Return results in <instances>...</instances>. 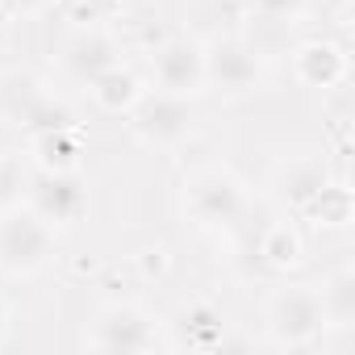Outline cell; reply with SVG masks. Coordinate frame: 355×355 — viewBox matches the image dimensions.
<instances>
[{
  "instance_id": "cell-15",
  "label": "cell",
  "mask_w": 355,
  "mask_h": 355,
  "mask_svg": "<svg viewBox=\"0 0 355 355\" xmlns=\"http://www.w3.org/2000/svg\"><path fill=\"white\" fill-rule=\"evenodd\" d=\"M318 301H322L326 330L351 334V326H355V272H351V268H334V272L322 280Z\"/></svg>"
},
{
  "instance_id": "cell-18",
  "label": "cell",
  "mask_w": 355,
  "mask_h": 355,
  "mask_svg": "<svg viewBox=\"0 0 355 355\" xmlns=\"http://www.w3.org/2000/svg\"><path fill=\"white\" fill-rule=\"evenodd\" d=\"M259 255H263V263H272V268H288V263L301 259V239H297L288 226H272V230L259 239Z\"/></svg>"
},
{
  "instance_id": "cell-7",
  "label": "cell",
  "mask_w": 355,
  "mask_h": 355,
  "mask_svg": "<svg viewBox=\"0 0 355 355\" xmlns=\"http://www.w3.org/2000/svg\"><path fill=\"white\" fill-rule=\"evenodd\" d=\"M26 205L51 222L55 230L63 226H76L84 214H88V184H84V175L71 167V171H55V167H38L34 171V180H30V197Z\"/></svg>"
},
{
  "instance_id": "cell-6",
  "label": "cell",
  "mask_w": 355,
  "mask_h": 355,
  "mask_svg": "<svg viewBox=\"0 0 355 355\" xmlns=\"http://www.w3.org/2000/svg\"><path fill=\"white\" fill-rule=\"evenodd\" d=\"M125 125H130V134L142 142V146H159V150H167V146H180L189 134H193V105L184 101V96H171V92H142L138 96V105L125 113Z\"/></svg>"
},
{
  "instance_id": "cell-11",
  "label": "cell",
  "mask_w": 355,
  "mask_h": 355,
  "mask_svg": "<svg viewBox=\"0 0 355 355\" xmlns=\"http://www.w3.org/2000/svg\"><path fill=\"white\" fill-rule=\"evenodd\" d=\"M226 343V313L209 301H193L167 322V347H189V351H214Z\"/></svg>"
},
{
  "instance_id": "cell-10",
  "label": "cell",
  "mask_w": 355,
  "mask_h": 355,
  "mask_svg": "<svg viewBox=\"0 0 355 355\" xmlns=\"http://www.w3.org/2000/svg\"><path fill=\"white\" fill-rule=\"evenodd\" d=\"M330 184H334V175H330L326 159H318V155H297V159H288L276 171V189H280L284 205L297 209V214H305V218H309V209L322 201V193Z\"/></svg>"
},
{
  "instance_id": "cell-9",
  "label": "cell",
  "mask_w": 355,
  "mask_h": 355,
  "mask_svg": "<svg viewBox=\"0 0 355 355\" xmlns=\"http://www.w3.org/2000/svg\"><path fill=\"white\" fill-rule=\"evenodd\" d=\"M150 88L171 92V96H201L205 92V55L201 42L193 38H167L155 55H150Z\"/></svg>"
},
{
  "instance_id": "cell-16",
  "label": "cell",
  "mask_w": 355,
  "mask_h": 355,
  "mask_svg": "<svg viewBox=\"0 0 355 355\" xmlns=\"http://www.w3.org/2000/svg\"><path fill=\"white\" fill-rule=\"evenodd\" d=\"M34 150H38V167L71 171V167L80 163V138H76V125H63V130L34 134Z\"/></svg>"
},
{
  "instance_id": "cell-1",
  "label": "cell",
  "mask_w": 355,
  "mask_h": 355,
  "mask_svg": "<svg viewBox=\"0 0 355 355\" xmlns=\"http://www.w3.org/2000/svg\"><path fill=\"white\" fill-rule=\"evenodd\" d=\"M59 230L42 222L26 201L0 209V272L13 280H30L55 263Z\"/></svg>"
},
{
  "instance_id": "cell-19",
  "label": "cell",
  "mask_w": 355,
  "mask_h": 355,
  "mask_svg": "<svg viewBox=\"0 0 355 355\" xmlns=\"http://www.w3.org/2000/svg\"><path fill=\"white\" fill-rule=\"evenodd\" d=\"M46 5L51 0H0V13H5L9 21H26V17H38Z\"/></svg>"
},
{
  "instance_id": "cell-2",
  "label": "cell",
  "mask_w": 355,
  "mask_h": 355,
  "mask_svg": "<svg viewBox=\"0 0 355 355\" xmlns=\"http://www.w3.org/2000/svg\"><path fill=\"white\" fill-rule=\"evenodd\" d=\"M263 334L280 351H309L326 338V318L313 284H280L263 301Z\"/></svg>"
},
{
  "instance_id": "cell-20",
  "label": "cell",
  "mask_w": 355,
  "mask_h": 355,
  "mask_svg": "<svg viewBox=\"0 0 355 355\" xmlns=\"http://www.w3.org/2000/svg\"><path fill=\"white\" fill-rule=\"evenodd\" d=\"M63 5H67V9H76V13H84V17H92V13L105 5V0H63Z\"/></svg>"
},
{
  "instance_id": "cell-5",
  "label": "cell",
  "mask_w": 355,
  "mask_h": 355,
  "mask_svg": "<svg viewBox=\"0 0 355 355\" xmlns=\"http://www.w3.org/2000/svg\"><path fill=\"white\" fill-rule=\"evenodd\" d=\"M201 55H205V92H218L226 101L255 96L268 80L263 55L243 38H214L209 46H201Z\"/></svg>"
},
{
  "instance_id": "cell-13",
  "label": "cell",
  "mask_w": 355,
  "mask_h": 355,
  "mask_svg": "<svg viewBox=\"0 0 355 355\" xmlns=\"http://www.w3.org/2000/svg\"><path fill=\"white\" fill-rule=\"evenodd\" d=\"M293 76L305 88H338L347 80V51L330 38H309L293 55Z\"/></svg>"
},
{
  "instance_id": "cell-12",
  "label": "cell",
  "mask_w": 355,
  "mask_h": 355,
  "mask_svg": "<svg viewBox=\"0 0 355 355\" xmlns=\"http://www.w3.org/2000/svg\"><path fill=\"white\" fill-rule=\"evenodd\" d=\"M63 63H67V71H71L80 84H92L101 71H109V67L121 63V46H117V38H113L109 30L88 26V30H80V34L63 46Z\"/></svg>"
},
{
  "instance_id": "cell-21",
  "label": "cell",
  "mask_w": 355,
  "mask_h": 355,
  "mask_svg": "<svg viewBox=\"0 0 355 355\" xmlns=\"http://www.w3.org/2000/svg\"><path fill=\"white\" fill-rule=\"evenodd\" d=\"M9 326H13V318H9V305L0 301V347H5V338H9Z\"/></svg>"
},
{
  "instance_id": "cell-14",
  "label": "cell",
  "mask_w": 355,
  "mask_h": 355,
  "mask_svg": "<svg viewBox=\"0 0 355 355\" xmlns=\"http://www.w3.org/2000/svg\"><path fill=\"white\" fill-rule=\"evenodd\" d=\"M146 88H142V80L130 71V67H109V71H101L92 84H88V96L96 101V109H105V113H113V117H125L134 105H138V96H142Z\"/></svg>"
},
{
  "instance_id": "cell-22",
  "label": "cell",
  "mask_w": 355,
  "mask_h": 355,
  "mask_svg": "<svg viewBox=\"0 0 355 355\" xmlns=\"http://www.w3.org/2000/svg\"><path fill=\"white\" fill-rule=\"evenodd\" d=\"M5 46H9V17L0 13V55H5Z\"/></svg>"
},
{
  "instance_id": "cell-4",
  "label": "cell",
  "mask_w": 355,
  "mask_h": 355,
  "mask_svg": "<svg viewBox=\"0 0 355 355\" xmlns=\"http://www.w3.org/2000/svg\"><path fill=\"white\" fill-rule=\"evenodd\" d=\"M184 218L201 230H234L247 218V189L226 167H205L184 184Z\"/></svg>"
},
{
  "instance_id": "cell-17",
  "label": "cell",
  "mask_w": 355,
  "mask_h": 355,
  "mask_svg": "<svg viewBox=\"0 0 355 355\" xmlns=\"http://www.w3.org/2000/svg\"><path fill=\"white\" fill-rule=\"evenodd\" d=\"M243 13L263 26H297L309 13V0H239Z\"/></svg>"
},
{
  "instance_id": "cell-8",
  "label": "cell",
  "mask_w": 355,
  "mask_h": 355,
  "mask_svg": "<svg viewBox=\"0 0 355 355\" xmlns=\"http://www.w3.org/2000/svg\"><path fill=\"white\" fill-rule=\"evenodd\" d=\"M0 113H5L13 125L30 130V134H46V130H63V125H76L71 121V109L59 105L51 92H42L34 80L26 76H9L0 84Z\"/></svg>"
},
{
  "instance_id": "cell-3",
  "label": "cell",
  "mask_w": 355,
  "mask_h": 355,
  "mask_svg": "<svg viewBox=\"0 0 355 355\" xmlns=\"http://www.w3.org/2000/svg\"><path fill=\"white\" fill-rule=\"evenodd\" d=\"M84 347L101 351V355H146V351H163L167 347V330L130 301H113L101 305L84 330Z\"/></svg>"
}]
</instances>
